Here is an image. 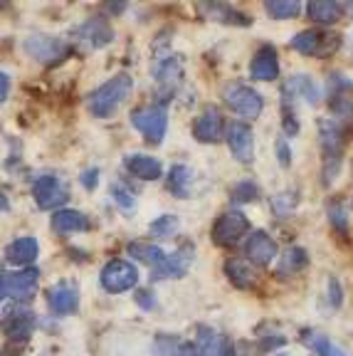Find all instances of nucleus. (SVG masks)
Listing matches in <instances>:
<instances>
[{"mask_svg":"<svg viewBox=\"0 0 353 356\" xmlns=\"http://www.w3.org/2000/svg\"><path fill=\"white\" fill-rule=\"evenodd\" d=\"M306 13L314 22H321V25H331L338 17L343 15V3H334V0H314L306 6Z\"/></svg>","mask_w":353,"mask_h":356,"instance_id":"nucleus-26","label":"nucleus"},{"mask_svg":"<svg viewBox=\"0 0 353 356\" xmlns=\"http://www.w3.org/2000/svg\"><path fill=\"white\" fill-rule=\"evenodd\" d=\"M131 124L136 131H141L146 136V141L151 144H161L163 136H166L168 129V111L166 104L158 102V104L151 106H141V109L131 111Z\"/></svg>","mask_w":353,"mask_h":356,"instance_id":"nucleus-3","label":"nucleus"},{"mask_svg":"<svg viewBox=\"0 0 353 356\" xmlns=\"http://www.w3.org/2000/svg\"><path fill=\"white\" fill-rule=\"evenodd\" d=\"M306 262H309V257H306V250H302V248H289V250L279 257L277 275H279V277L297 275L299 270H304V267H306Z\"/></svg>","mask_w":353,"mask_h":356,"instance_id":"nucleus-28","label":"nucleus"},{"mask_svg":"<svg viewBox=\"0 0 353 356\" xmlns=\"http://www.w3.org/2000/svg\"><path fill=\"white\" fill-rule=\"evenodd\" d=\"M195 344H198V349H200V356H220L222 354L220 334L213 332V329H208V327H198Z\"/></svg>","mask_w":353,"mask_h":356,"instance_id":"nucleus-31","label":"nucleus"},{"mask_svg":"<svg viewBox=\"0 0 353 356\" xmlns=\"http://www.w3.org/2000/svg\"><path fill=\"white\" fill-rule=\"evenodd\" d=\"M124 166L131 176L141 178V181H158L163 176V166H161L158 159L146 154H131L124 159Z\"/></svg>","mask_w":353,"mask_h":356,"instance_id":"nucleus-20","label":"nucleus"},{"mask_svg":"<svg viewBox=\"0 0 353 356\" xmlns=\"http://www.w3.org/2000/svg\"><path fill=\"white\" fill-rule=\"evenodd\" d=\"M321 134V151H324V184L329 186L341 171L343 161V127L336 119H321L319 124Z\"/></svg>","mask_w":353,"mask_h":356,"instance_id":"nucleus-2","label":"nucleus"},{"mask_svg":"<svg viewBox=\"0 0 353 356\" xmlns=\"http://www.w3.org/2000/svg\"><path fill=\"white\" fill-rule=\"evenodd\" d=\"M133 89V82L129 74H116L109 82H104L101 87H97L89 95V111H92L97 119H109L114 111L122 109V104L129 99Z\"/></svg>","mask_w":353,"mask_h":356,"instance_id":"nucleus-1","label":"nucleus"},{"mask_svg":"<svg viewBox=\"0 0 353 356\" xmlns=\"http://www.w3.org/2000/svg\"><path fill=\"white\" fill-rule=\"evenodd\" d=\"M336 47H338V35H326L319 33V30H302V33L292 38V50L302 52V55L326 57L331 55Z\"/></svg>","mask_w":353,"mask_h":356,"instance_id":"nucleus-9","label":"nucleus"},{"mask_svg":"<svg viewBox=\"0 0 353 356\" xmlns=\"http://www.w3.org/2000/svg\"><path fill=\"white\" fill-rule=\"evenodd\" d=\"M203 10L208 13L210 20L225 22V25H249V17L245 13L232 10L230 6H222V3H215V6H203Z\"/></svg>","mask_w":353,"mask_h":356,"instance_id":"nucleus-30","label":"nucleus"},{"mask_svg":"<svg viewBox=\"0 0 353 356\" xmlns=\"http://www.w3.org/2000/svg\"><path fill=\"white\" fill-rule=\"evenodd\" d=\"M10 211V200H8V195L0 191V213H8Z\"/></svg>","mask_w":353,"mask_h":356,"instance_id":"nucleus-46","label":"nucleus"},{"mask_svg":"<svg viewBox=\"0 0 353 356\" xmlns=\"http://www.w3.org/2000/svg\"><path fill=\"white\" fill-rule=\"evenodd\" d=\"M0 332L13 341H25L35 332L33 312H10V317L0 324Z\"/></svg>","mask_w":353,"mask_h":356,"instance_id":"nucleus-22","label":"nucleus"},{"mask_svg":"<svg viewBox=\"0 0 353 356\" xmlns=\"http://www.w3.org/2000/svg\"><path fill=\"white\" fill-rule=\"evenodd\" d=\"M99 282L106 292L111 295H119V292H126V289H133L138 282V273L136 267L126 260H109L104 267H101Z\"/></svg>","mask_w":353,"mask_h":356,"instance_id":"nucleus-7","label":"nucleus"},{"mask_svg":"<svg viewBox=\"0 0 353 356\" xmlns=\"http://www.w3.org/2000/svg\"><path fill=\"white\" fill-rule=\"evenodd\" d=\"M136 305L144 307V309H154L156 307V297L151 289H138L136 292Z\"/></svg>","mask_w":353,"mask_h":356,"instance_id":"nucleus-39","label":"nucleus"},{"mask_svg":"<svg viewBox=\"0 0 353 356\" xmlns=\"http://www.w3.org/2000/svg\"><path fill=\"white\" fill-rule=\"evenodd\" d=\"M8 297V287H6V280L0 277V305H3V300Z\"/></svg>","mask_w":353,"mask_h":356,"instance_id":"nucleus-48","label":"nucleus"},{"mask_svg":"<svg viewBox=\"0 0 353 356\" xmlns=\"http://www.w3.org/2000/svg\"><path fill=\"white\" fill-rule=\"evenodd\" d=\"M249 74L257 82H272L279 74V60H277V50L272 44H265L254 52L252 62H249Z\"/></svg>","mask_w":353,"mask_h":356,"instance_id":"nucleus-18","label":"nucleus"},{"mask_svg":"<svg viewBox=\"0 0 353 356\" xmlns=\"http://www.w3.org/2000/svg\"><path fill=\"white\" fill-rule=\"evenodd\" d=\"M8 287V297H15L20 302L33 300V295L38 292L40 282V270L38 267H25V270H15V273L3 275Z\"/></svg>","mask_w":353,"mask_h":356,"instance_id":"nucleus-12","label":"nucleus"},{"mask_svg":"<svg viewBox=\"0 0 353 356\" xmlns=\"http://www.w3.org/2000/svg\"><path fill=\"white\" fill-rule=\"evenodd\" d=\"M74 38L79 42H84L89 50H101L114 40V30L104 17H89L87 22H82L77 30H74Z\"/></svg>","mask_w":353,"mask_h":356,"instance_id":"nucleus-13","label":"nucleus"},{"mask_svg":"<svg viewBox=\"0 0 353 356\" xmlns=\"http://www.w3.org/2000/svg\"><path fill=\"white\" fill-rule=\"evenodd\" d=\"M178 356H200L198 344H195V341H183V346H181V354H178Z\"/></svg>","mask_w":353,"mask_h":356,"instance_id":"nucleus-43","label":"nucleus"},{"mask_svg":"<svg viewBox=\"0 0 353 356\" xmlns=\"http://www.w3.org/2000/svg\"><path fill=\"white\" fill-rule=\"evenodd\" d=\"M193 136L200 144H217L225 136V122L215 106H205L198 122L193 124Z\"/></svg>","mask_w":353,"mask_h":356,"instance_id":"nucleus-15","label":"nucleus"},{"mask_svg":"<svg viewBox=\"0 0 353 356\" xmlns=\"http://www.w3.org/2000/svg\"><path fill=\"white\" fill-rule=\"evenodd\" d=\"M47 307L55 317H69L74 314L79 307V292L74 284L69 282H60L57 287H52L47 292Z\"/></svg>","mask_w":353,"mask_h":356,"instance_id":"nucleus-17","label":"nucleus"},{"mask_svg":"<svg viewBox=\"0 0 353 356\" xmlns=\"http://www.w3.org/2000/svg\"><path fill=\"white\" fill-rule=\"evenodd\" d=\"M274 356H289V354H274Z\"/></svg>","mask_w":353,"mask_h":356,"instance_id":"nucleus-50","label":"nucleus"},{"mask_svg":"<svg viewBox=\"0 0 353 356\" xmlns=\"http://www.w3.org/2000/svg\"><path fill=\"white\" fill-rule=\"evenodd\" d=\"M304 344L309 346V349H314L319 356H343V351L338 349V346H334L331 341L326 339L324 334L306 332V334H304Z\"/></svg>","mask_w":353,"mask_h":356,"instance_id":"nucleus-33","label":"nucleus"},{"mask_svg":"<svg viewBox=\"0 0 353 356\" xmlns=\"http://www.w3.org/2000/svg\"><path fill=\"white\" fill-rule=\"evenodd\" d=\"M33 198L38 203V208H42V211H55L62 203H67L69 191H67V186L57 176L44 173L33 184Z\"/></svg>","mask_w":353,"mask_h":356,"instance_id":"nucleus-8","label":"nucleus"},{"mask_svg":"<svg viewBox=\"0 0 353 356\" xmlns=\"http://www.w3.org/2000/svg\"><path fill=\"white\" fill-rule=\"evenodd\" d=\"M8 95H10V74L0 70V104L8 99Z\"/></svg>","mask_w":353,"mask_h":356,"instance_id":"nucleus-41","label":"nucleus"},{"mask_svg":"<svg viewBox=\"0 0 353 356\" xmlns=\"http://www.w3.org/2000/svg\"><path fill=\"white\" fill-rule=\"evenodd\" d=\"M343 10H346V13H348V15H351V17H353V3H343Z\"/></svg>","mask_w":353,"mask_h":356,"instance_id":"nucleus-49","label":"nucleus"},{"mask_svg":"<svg viewBox=\"0 0 353 356\" xmlns=\"http://www.w3.org/2000/svg\"><path fill=\"white\" fill-rule=\"evenodd\" d=\"M190 184H193V171L188 166H173L168 173V191L176 198H188L190 195Z\"/></svg>","mask_w":353,"mask_h":356,"instance_id":"nucleus-29","label":"nucleus"},{"mask_svg":"<svg viewBox=\"0 0 353 356\" xmlns=\"http://www.w3.org/2000/svg\"><path fill=\"white\" fill-rule=\"evenodd\" d=\"M178 228H181V220H178L176 216H171V213H166V216L156 218L149 230L156 238H173V235L178 233Z\"/></svg>","mask_w":353,"mask_h":356,"instance_id":"nucleus-34","label":"nucleus"},{"mask_svg":"<svg viewBox=\"0 0 353 356\" xmlns=\"http://www.w3.org/2000/svg\"><path fill=\"white\" fill-rule=\"evenodd\" d=\"M329 106L338 119L353 117V84L341 74H331L329 79Z\"/></svg>","mask_w":353,"mask_h":356,"instance_id":"nucleus-14","label":"nucleus"},{"mask_svg":"<svg viewBox=\"0 0 353 356\" xmlns=\"http://www.w3.org/2000/svg\"><path fill=\"white\" fill-rule=\"evenodd\" d=\"M195 260V248L190 243H183L181 248H178L173 255L166 257V262L163 265H158L151 273V280H168V277H183V275L190 270V265H193Z\"/></svg>","mask_w":353,"mask_h":356,"instance_id":"nucleus-11","label":"nucleus"},{"mask_svg":"<svg viewBox=\"0 0 353 356\" xmlns=\"http://www.w3.org/2000/svg\"><path fill=\"white\" fill-rule=\"evenodd\" d=\"M222 99H225V104L230 106L235 114H240V117L245 119H257L262 114V109H265V99H262L260 92H254L252 87H247V84H227L225 89H222Z\"/></svg>","mask_w":353,"mask_h":356,"instance_id":"nucleus-4","label":"nucleus"},{"mask_svg":"<svg viewBox=\"0 0 353 356\" xmlns=\"http://www.w3.org/2000/svg\"><path fill=\"white\" fill-rule=\"evenodd\" d=\"M40 255V245L35 238H17L13 240L10 245H8V250H6V260L10 262V265L15 267H30L35 260H38Z\"/></svg>","mask_w":353,"mask_h":356,"instance_id":"nucleus-21","label":"nucleus"},{"mask_svg":"<svg viewBox=\"0 0 353 356\" xmlns=\"http://www.w3.org/2000/svg\"><path fill=\"white\" fill-rule=\"evenodd\" d=\"M79 184H82L87 191H94L97 186H99V171H97V168H87V171L79 176Z\"/></svg>","mask_w":353,"mask_h":356,"instance_id":"nucleus-38","label":"nucleus"},{"mask_svg":"<svg viewBox=\"0 0 353 356\" xmlns=\"http://www.w3.org/2000/svg\"><path fill=\"white\" fill-rule=\"evenodd\" d=\"M129 250V255H133L138 262H144V265H149V267H158V265H163L166 262V252L161 250L158 245H154V243H131L126 248Z\"/></svg>","mask_w":353,"mask_h":356,"instance_id":"nucleus-27","label":"nucleus"},{"mask_svg":"<svg viewBox=\"0 0 353 356\" xmlns=\"http://www.w3.org/2000/svg\"><path fill=\"white\" fill-rule=\"evenodd\" d=\"M181 346L183 341L173 339V337H158L154 341V349L158 351V356H178L181 354Z\"/></svg>","mask_w":353,"mask_h":356,"instance_id":"nucleus-36","label":"nucleus"},{"mask_svg":"<svg viewBox=\"0 0 353 356\" xmlns=\"http://www.w3.org/2000/svg\"><path fill=\"white\" fill-rule=\"evenodd\" d=\"M220 356H238V346L225 344V346H222V354Z\"/></svg>","mask_w":353,"mask_h":356,"instance_id":"nucleus-47","label":"nucleus"},{"mask_svg":"<svg viewBox=\"0 0 353 356\" xmlns=\"http://www.w3.org/2000/svg\"><path fill=\"white\" fill-rule=\"evenodd\" d=\"M329 289H331V305H341V287L336 280H329Z\"/></svg>","mask_w":353,"mask_h":356,"instance_id":"nucleus-44","label":"nucleus"},{"mask_svg":"<svg viewBox=\"0 0 353 356\" xmlns=\"http://www.w3.org/2000/svg\"><path fill=\"white\" fill-rule=\"evenodd\" d=\"M277 154H279V163L284 168H287L289 163H292V154H289V146L284 144V141H279V144H277Z\"/></svg>","mask_w":353,"mask_h":356,"instance_id":"nucleus-42","label":"nucleus"},{"mask_svg":"<svg viewBox=\"0 0 353 356\" xmlns=\"http://www.w3.org/2000/svg\"><path fill=\"white\" fill-rule=\"evenodd\" d=\"M0 10H3V3H0Z\"/></svg>","mask_w":353,"mask_h":356,"instance_id":"nucleus-51","label":"nucleus"},{"mask_svg":"<svg viewBox=\"0 0 353 356\" xmlns=\"http://www.w3.org/2000/svg\"><path fill=\"white\" fill-rule=\"evenodd\" d=\"M111 195H114L116 206H122L124 211H131V208L136 206V195H133L124 184H114V186H111Z\"/></svg>","mask_w":353,"mask_h":356,"instance_id":"nucleus-35","label":"nucleus"},{"mask_svg":"<svg viewBox=\"0 0 353 356\" xmlns=\"http://www.w3.org/2000/svg\"><path fill=\"white\" fill-rule=\"evenodd\" d=\"M50 225L57 235H69V233H82V230H89L87 216L79 213V211H55Z\"/></svg>","mask_w":353,"mask_h":356,"instance_id":"nucleus-24","label":"nucleus"},{"mask_svg":"<svg viewBox=\"0 0 353 356\" xmlns=\"http://www.w3.org/2000/svg\"><path fill=\"white\" fill-rule=\"evenodd\" d=\"M265 10L274 20H292L302 13V3H297V0H274L272 3L270 0V3H265Z\"/></svg>","mask_w":353,"mask_h":356,"instance_id":"nucleus-32","label":"nucleus"},{"mask_svg":"<svg viewBox=\"0 0 353 356\" xmlns=\"http://www.w3.org/2000/svg\"><path fill=\"white\" fill-rule=\"evenodd\" d=\"M104 8L109 13H122V10H126V3H106Z\"/></svg>","mask_w":353,"mask_h":356,"instance_id":"nucleus-45","label":"nucleus"},{"mask_svg":"<svg viewBox=\"0 0 353 356\" xmlns=\"http://www.w3.org/2000/svg\"><path fill=\"white\" fill-rule=\"evenodd\" d=\"M22 50L28 52V57H33L40 65H57L60 60H65L72 47L69 42H65L62 38H52V35H33L25 40Z\"/></svg>","mask_w":353,"mask_h":356,"instance_id":"nucleus-5","label":"nucleus"},{"mask_svg":"<svg viewBox=\"0 0 353 356\" xmlns=\"http://www.w3.org/2000/svg\"><path fill=\"white\" fill-rule=\"evenodd\" d=\"M232 200H238V203H249V200H257V186L252 181H243L232 188Z\"/></svg>","mask_w":353,"mask_h":356,"instance_id":"nucleus-37","label":"nucleus"},{"mask_svg":"<svg viewBox=\"0 0 353 356\" xmlns=\"http://www.w3.org/2000/svg\"><path fill=\"white\" fill-rule=\"evenodd\" d=\"M329 213H331V222H334V225H336L338 230H346V218H343V208L336 203V206L329 208Z\"/></svg>","mask_w":353,"mask_h":356,"instance_id":"nucleus-40","label":"nucleus"},{"mask_svg":"<svg viewBox=\"0 0 353 356\" xmlns=\"http://www.w3.org/2000/svg\"><path fill=\"white\" fill-rule=\"evenodd\" d=\"M247 230H249V220L245 213L227 211L215 220L210 238H213V243H215L217 248H232V245L240 243V238H243Z\"/></svg>","mask_w":353,"mask_h":356,"instance_id":"nucleus-6","label":"nucleus"},{"mask_svg":"<svg viewBox=\"0 0 353 356\" xmlns=\"http://www.w3.org/2000/svg\"><path fill=\"white\" fill-rule=\"evenodd\" d=\"M281 97H284V106L294 109V104H297L299 99H304L306 104H319L321 92H319V84H316L309 74H297V77H292L289 82H284Z\"/></svg>","mask_w":353,"mask_h":356,"instance_id":"nucleus-10","label":"nucleus"},{"mask_svg":"<svg viewBox=\"0 0 353 356\" xmlns=\"http://www.w3.org/2000/svg\"><path fill=\"white\" fill-rule=\"evenodd\" d=\"M225 275L238 289H249V287H254V282H257V275H254L252 267H249L245 260H238V257H232V260L225 262Z\"/></svg>","mask_w":353,"mask_h":356,"instance_id":"nucleus-25","label":"nucleus"},{"mask_svg":"<svg viewBox=\"0 0 353 356\" xmlns=\"http://www.w3.org/2000/svg\"><path fill=\"white\" fill-rule=\"evenodd\" d=\"M245 252L254 265H270L277 255V243L265 233V230H254L245 243Z\"/></svg>","mask_w":353,"mask_h":356,"instance_id":"nucleus-19","label":"nucleus"},{"mask_svg":"<svg viewBox=\"0 0 353 356\" xmlns=\"http://www.w3.org/2000/svg\"><path fill=\"white\" fill-rule=\"evenodd\" d=\"M227 146H230L232 156L238 159L240 163H249L254 156V136H252V129L243 122H232L227 127Z\"/></svg>","mask_w":353,"mask_h":356,"instance_id":"nucleus-16","label":"nucleus"},{"mask_svg":"<svg viewBox=\"0 0 353 356\" xmlns=\"http://www.w3.org/2000/svg\"><path fill=\"white\" fill-rule=\"evenodd\" d=\"M183 77V62L178 55L163 57V60L156 62L154 67V79L161 84L163 89H173Z\"/></svg>","mask_w":353,"mask_h":356,"instance_id":"nucleus-23","label":"nucleus"}]
</instances>
